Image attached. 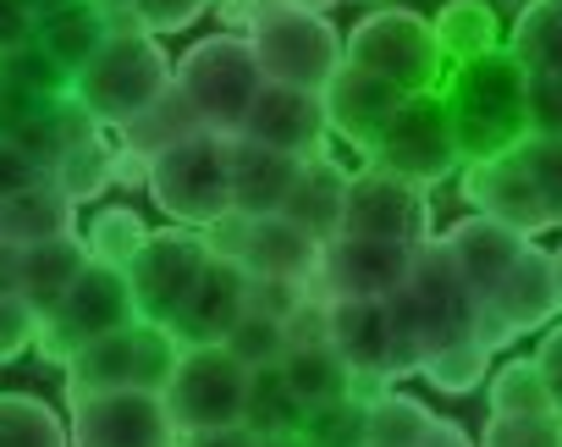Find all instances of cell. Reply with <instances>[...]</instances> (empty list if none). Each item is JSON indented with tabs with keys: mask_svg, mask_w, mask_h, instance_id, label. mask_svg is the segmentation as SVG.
Here are the masks:
<instances>
[{
	"mask_svg": "<svg viewBox=\"0 0 562 447\" xmlns=\"http://www.w3.org/2000/svg\"><path fill=\"white\" fill-rule=\"evenodd\" d=\"M436 94H441V111L452 122L463 160H485V155H502L518 138H529V100H524L529 78L507 56V45L469 56V62H452L441 72Z\"/></svg>",
	"mask_w": 562,
	"mask_h": 447,
	"instance_id": "6da1fadb",
	"label": "cell"
},
{
	"mask_svg": "<svg viewBox=\"0 0 562 447\" xmlns=\"http://www.w3.org/2000/svg\"><path fill=\"white\" fill-rule=\"evenodd\" d=\"M166 89H171V56L160 51L155 34H144L133 23V12L111 18V29L94 45V56L67 78V94L89 111L94 127H127Z\"/></svg>",
	"mask_w": 562,
	"mask_h": 447,
	"instance_id": "7a4b0ae2",
	"label": "cell"
},
{
	"mask_svg": "<svg viewBox=\"0 0 562 447\" xmlns=\"http://www.w3.org/2000/svg\"><path fill=\"white\" fill-rule=\"evenodd\" d=\"M243 40H248L265 83H288V89L321 94L342 67V34L331 29V18L288 7V0H254L248 23H243Z\"/></svg>",
	"mask_w": 562,
	"mask_h": 447,
	"instance_id": "3957f363",
	"label": "cell"
},
{
	"mask_svg": "<svg viewBox=\"0 0 562 447\" xmlns=\"http://www.w3.org/2000/svg\"><path fill=\"white\" fill-rule=\"evenodd\" d=\"M171 83L188 94V105L199 111V122L210 133L237 138L254 94L265 89V72L243 34H210V40L188 45L182 62H171Z\"/></svg>",
	"mask_w": 562,
	"mask_h": 447,
	"instance_id": "277c9868",
	"label": "cell"
},
{
	"mask_svg": "<svg viewBox=\"0 0 562 447\" xmlns=\"http://www.w3.org/2000/svg\"><path fill=\"white\" fill-rule=\"evenodd\" d=\"M144 188L149 199L177 221V227L204 233L210 221H221L232 210V182H226V138L199 127L182 144L160 149L155 160H144Z\"/></svg>",
	"mask_w": 562,
	"mask_h": 447,
	"instance_id": "5b68a950",
	"label": "cell"
},
{
	"mask_svg": "<svg viewBox=\"0 0 562 447\" xmlns=\"http://www.w3.org/2000/svg\"><path fill=\"white\" fill-rule=\"evenodd\" d=\"M342 62L359 67V72L386 78L397 94H430L447 72L436 29L419 12H403V7L359 18V29L342 40Z\"/></svg>",
	"mask_w": 562,
	"mask_h": 447,
	"instance_id": "8992f818",
	"label": "cell"
},
{
	"mask_svg": "<svg viewBox=\"0 0 562 447\" xmlns=\"http://www.w3.org/2000/svg\"><path fill=\"white\" fill-rule=\"evenodd\" d=\"M204 244L215 260H232L243 277H270V282H299L315 288L321 277V238H310L288 215H221L204 227Z\"/></svg>",
	"mask_w": 562,
	"mask_h": 447,
	"instance_id": "52a82bcc",
	"label": "cell"
},
{
	"mask_svg": "<svg viewBox=\"0 0 562 447\" xmlns=\"http://www.w3.org/2000/svg\"><path fill=\"white\" fill-rule=\"evenodd\" d=\"M133 321H138V310H133V288H127V277H122L116 266L89 260V266L78 271V282L61 293V304H56L50 315H40L34 348H40V359L67 365L83 343L111 337V332H127Z\"/></svg>",
	"mask_w": 562,
	"mask_h": 447,
	"instance_id": "ba28073f",
	"label": "cell"
},
{
	"mask_svg": "<svg viewBox=\"0 0 562 447\" xmlns=\"http://www.w3.org/2000/svg\"><path fill=\"white\" fill-rule=\"evenodd\" d=\"M364 166H381L414 188H436V182H452L463 171V155H458V138H452V122L441 111V94H403V105L392 111L386 133L375 138L370 160Z\"/></svg>",
	"mask_w": 562,
	"mask_h": 447,
	"instance_id": "9c48e42d",
	"label": "cell"
},
{
	"mask_svg": "<svg viewBox=\"0 0 562 447\" xmlns=\"http://www.w3.org/2000/svg\"><path fill=\"white\" fill-rule=\"evenodd\" d=\"M551 321H562L557 266H551V249L529 244L513 260V271L480 299V310H474V343L496 354V348H507V343H518V337H529V332H540Z\"/></svg>",
	"mask_w": 562,
	"mask_h": 447,
	"instance_id": "30bf717a",
	"label": "cell"
},
{
	"mask_svg": "<svg viewBox=\"0 0 562 447\" xmlns=\"http://www.w3.org/2000/svg\"><path fill=\"white\" fill-rule=\"evenodd\" d=\"M342 233L348 238H375V244H403L419 249L436 238L430 215V188H414L381 166L348 171V199H342Z\"/></svg>",
	"mask_w": 562,
	"mask_h": 447,
	"instance_id": "8fae6325",
	"label": "cell"
},
{
	"mask_svg": "<svg viewBox=\"0 0 562 447\" xmlns=\"http://www.w3.org/2000/svg\"><path fill=\"white\" fill-rule=\"evenodd\" d=\"M166 414L177 431H215V425H243V403H248V370L221 348H182L166 392H160Z\"/></svg>",
	"mask_w": 562,
	"mask_h": 447,
	"instance_id": "7c38bea8",
	"label": "cell"
},
{
	"mask_svg": "<svg viewBox=\"0 0 562 447\" xmlns=\"http://www.w3.org/2000/svg\"><path fill=\"white\" fill-rule=\"evenodd\" d=\"M204 266H210V244H204V233H193V227L149 233L144 249L122 266V277H127V288H133V310H138V321L166 326V321L182 310V299L193 293V282H199Z\"/></svg>",
	"mask_w": 562,
	"mask_h": 447,
	"instance_id": "4fadbf2b",
	"label": "cell"
},
{
	"mask_svg": "<svg viewBox=\"0 0 562 447\" xmlns=\"http://www.w3.org/2000/svg\"><path fill=\"white\" fill-rule=\"evenodd\" d=\"M72 447H177V425L160 403V392H105L89 403H72V425H67Z\"/></svg>",
	"mask_w": 562,
	"mask_h": 447,
	"instance_id": "5bb4252c",
	"label": "cell"
},
{
	"mask_svg": "<svg viewBox=\"0 0 562 447\" xmlns=\"http://www.w3.org/2000/svg\"><path fill=\"white\" fill-rule=\"evenodd\" d=\"M408 260H414V249H403V244L337 233L331 244H321V277L310 293L315 299H392L408 282Z\"/></svg>",
	"mask_w": 562,
	"mask_h": 447,
	"instance_id": "9a60e30c",
	"label": "cell"
},
{
	"mask_svg": "<svg viewBox=\"0 0 562 447\" xmlns=\"http://www.w3.org/2000/svg\"><path fill=\"white\" fill-rule=\"evenodd\" d=\"M403 293L414 299V310H419V321H425V332H430V354H436L441 343L474 337V310H480V299H474L469 282L452 271V260H447V249H441L436 238L414 249Z\"/></svg>",
	"mask_w": 562,
	"mask_h": 447,
	"instance_id": "2e32d148",
	"label": "cell"
},
{
	"mask_svg": "<svg viewBox=\"0 0 562 447\" xmlns=\"http://www.w3.org/2000/svg\"><path fill=\"white\" fill-rule=\"evenodd\" d=\"M458 182H463V199L474 204V215H491V221H502V227H513L524 238L551 233L546 210H540V193H535V182H529V171L513 149L485 155V160H463Z\"/></svg>",
	"mask_w": 562,
	"mask_h": 447,
	"instance_id": "e0dca14e",
	"label": "cell"
},
{
	"mask_svg": "<svg viewBox=\"0 0 562 447\" xmlns=\"http://www.w3.org/2000/svg\"><path fill=\"white\" fill-rule=\"evenodd\" d=\"M237 138H254V144H265V149H281V155L310 160V155H321L326 138H331V133H326V105H321V94H310V89L265 83V89L254 94V105H248Z\"/></svg>",
	"mask_w": 562,
	"mask_h": 447,
	"instance_id": "ac0fdd59",
	"label": "cell"
},
{
	"mask_svg": "<svg viewBox=\"0 0 562 447\" xmlns=\"http://www.w3.org/2000/svg\"><path fill=\"white\" fill-rule=\"evenodd\" d=\"M321 105H326V133H337L342 144H353L364 160H370V149H375V138L386 133V122H392V111L403 105V94L386 83V78H375V72H359V67H337V78L321 89Z\"/></svg>",
	"mask_w": 562,
	"mask_h": 447,
	"instance_id": "d6986e66",
	"label": "cell"
},
{
	"mask_svg": "<svg viewBox=\"0 0 562 447\" xmlns=\"http://www.w3.org/2000/svg\"><path fill=\"white\" fill-rule=\"evenodd\" d=\"M248 315V277L232 266V260H215L199 271L193 293L182 299V310L166 321L171 337L182 348H210V343H226V332Z\"/></svg>",
	"mask_w": 562,
	"mask_h": 447,
	"instance_id": "ffe728a7",
	"label": "cell"
},
{
	"mask_svg": "<svg viewBox=\"0 0 562 447\" xmlns=\"http://www.w3.org/2000/svg\"><path fill=\"white\" fill-rule=\"evenodd\" d=\"M436 244L447 249L452 271L469 282V293H474V299H485V293L513 271V260H518L535 238H524V233L502 227V221H491V215H463V221H452V227H447Z\"/></svg>",
	"mask_w": 562,
	"mask_h": 447,
	"instance_id": "44dd1931",
	"label": "cell"
},
{
	"mask_svg": "<svg viewBox=\"0 0 562 447\" xmlns=\"http://www.w3.org/2000/svg\"><path fill=\"white\" fill-rule=\"evenodd\" d=\"M304 160L265 149L254 138H226V182H232V215H281Z\"/></svg>",
	"mask_w": 562,
	"mask_h": 447,
	"instance_id": "7402d4cb",
	"label": "cell"
},
{
	"mask_svg": "<svg viewBox=\"0 0 562 447\" xmlns=\"http://www.w3.org/2000/svg\"><path fill=\"white\" fill-rule=\"evenodd\" d=\"M342 199H348V166H342L331 149H321V155L304 160V171H299L288 204H281V215L299 221L310 238L331 244V238L342 233Z\"/></svg>",
	"mask_w": 562,
	"mask_h": 447,
	"instance_id": "603a6c76",
	"label": "cell"
},
{
	"mask_svg": "<svg viewBox=\"0 0 562 447\" xmlns=\"http://www.w3.org/2000/svg\"><path fill=\"white\" fill-rule=\"evenodd\" d=\"M326 343L348 370L386 376L392 337H386V299H326Z\"/></svg>",
	"mask_w": 562,
	"mask_h": 447,
	"instance_id": "cb8c5ba5",
	"label": "cell"
},
{
	"mask_svg": "<svg viewBox=\"0 0 562 447\" xmlns=\"http://www.w3.org/2000/svg\"><path fill=\"white\" fill-rule=\"evenodd\" d=\"M105 29H111V18L94 12V7H83V0H45V7H40L34 51H40L61 78H72V72L94 56V45L105 40Z\"/></svg>",
	"mask_w": 562,
	"mask_h": 447,
	"instance_id": "d4e9b609",
	"label": "cell"
},
{
	"mask_svg": "<svg viewBox=\"0 0 562 447\" xmlns=\"http://www.w3.org/2000/svg\"><path fill=\"white\" fill-rule=\"evenodd\" d=\"M0 233L18 249H34V244H50V238H72L78 233V204L45 177L12 199H0Z\"/></svg>",
	"mask_w": 562,
	"mask_h": 447,
	"instance_id": "484cf974",
	"label": "cell"
},
{
	"mask_svg": "<svg viewBox=\"0 0 562 447\" xmlns=\"http://www.w3.org/2000/svg\"><path fill=\"white\" fill-rule=\"evenodd\" d=\"M89 266V249L83 238H50V244H34V249H18V299L34 310V315H50L61 304V293L78 282V271Z\"/></svg>",
	"mask_w": 562,
	"mask_h": 447,
	"instance_id": "4316f807",
	"label": "cell"
},
{
	"mask_svg": "<svg viewBox=\"0 0 562 447\" xmlns=\"http://www.w3.org/2000/svg\"><path fill=\"white\" fill-rule=\"evenodd\" d=\"M67 409L72 403H89V398H105V392H122L133 387V326L127 332H111V337H94L83 343L67 365Z\"/></svg>",
	"mask_w": 562,
	"mask_h": 447,
	"instance_id": "83f0119b",
	"label": "cell"
},
{
	"mask_svg": "<svg viewBox=\"0 0 562 447\" xmlns=\"http://www.w3.org/2000/svg\"><path fill=\"white\" fill-rule=\"evenodd\" d=\"M276 370L288 376V387H293V398H299L304 409L342 403V398H348V381H353V370L337 359L331 343H293L288 354H281Z\"/></svg>",
	"mask_w": 562,
	"mask_h": 447,
	"instance_id": "f1b7e54d",
	"label": "cell"
},
{
	"mask_svg": "<svg viewBox=\"0 0 562 447\" xmlns=\"http://www.w3.org/2000/svg\"><path fill=\"white\" fill-rule=\"evenodd\" d=\"M204 122H199V111L188 105V94L171 83L155 105H144L127 127H116L122 133V149L127 155H138V160H155L160 149H171V144H182L188 133H199Z\"/></svg>",
	"mask_w": 562,
	"mask_h": 447,
	"instance_id": "f546056e",
	"label": "cell"
},
{
	"mask_svg": "<svg viewBox=\"0 0 562 447\" xmlns=\"http://www.w3.org/2000/svg\"><path fill=\"white\" fill-rule=\"evenodd\" d=\"M304 403L293 398L288 376L276 365L270 370H248V403H243V425L254 436H299L304 431Z\"/></svg>",
	"mask_w": 562,
	"mask_h": 447,
	"instance_id": "4dcf8cb0",
	"label": "cell"
},
{
	"mask_svg": "<svg viewBox=\"0 0 562 447\" xmlns=\"http://www.w3.org/2000/svg\"><path fill=\"white\" fill-rule=\"evenodd\" d=\"M507 56L524 67V78H562V23L546 0H529L518 12Z\"/></svg>",
	"mask_w": 562,
	"mask_h": 447,
	"instance_id": "1f68e13d",
	"label": "cell"
},
{
	"mask_svg": "<svg viewBox=\"0 0 562 447\" xmlns=\"http://www.w3.org/2000/svg\"><path fill=\"white\" fill-rule=\"evenodd\" d=\"M0 447H72V436L45 398L0 392Z\"/></svg>",
	"mask_w": 562,
	"mask_h": 447,
	"instance_id": "d6a6232c",
	"label": "cell"
},
{
	"mask_svg": "<svg viewBox=\"0 0 562 447\" xmlns=\"http://www.w3.org/2000/svg\"><path fill=\"white\" fill-rule=\"evenodd\" d=\"M430 29H436V45H441V62L447 67L452 62H469V56H485V51L502 45L496 40V18H491L485 0H452V7Z\"/></svg>",
	"mask_w": 562,
	"mask_h": 447,
	"instance_id": "836d02e7",
	"label": "cell"
},
{
	"mask_svg": "<svg viewBox=\"0 0 562 447\" xmlns=\"http://www.w3.org/2000/svg\"><path fill=\"white\" fill-rule=\"evenodd\" d=\"M111 160H116V149L105 144V127H100V133H89L83 144H72V149L50 166V182H56L72 204H89V199H100V193L111 188Z\"/></svg>",
	"mask_w": 562,
	"mask_h": 447,
	"instance_id": "e575fe53",
	"label": "cell"
},
{
	"mask_svg": "<svg viewBox=\"0 0 562 447\" xmlns=\"http://www.w3.org/2000/svg\"><path fill=\"white\" fill-rule=\"evenodd\" d=\"M83 238V249H89V260H100V266H127L138 249H144V238H149V227H144V215L138 210H127V204H100L94 210V221H89V233H78Z\"/></svg>",
	"mask_w": 562,
	"mask_h": 447,
	"instance_id": "d590c367",
	"label": "cell"
},
{
	"mask_svg": "<svg viewBox=\"0 0 562 447\" xmlns=\"http://www.w3.org/2000/svg\"><path fill=\"white\" fill-rule=\"evenodd\" d=\"M419 376H425L436 392H452V398L480 392V387H485V376H491V348H480L474 337L441 343V348L419 365Z\"/></svg>",
	"mask_w": 562,
	"mask_h": 447,
	"instance_id": "8d00e7d4",
	"label": "cell"
},
{
	"mask_svg": "<svg viewBox=\"0 0 562 447\" xmlns=\"http://www.w3.org/2000/svg\"><path fill=\"white\" fill-rule=\"evenodd\" d=\"M513 155L524 160L540 210H546V227H562V133H529L513 144Z\"/></svg>",
	"mask_w": 562,
	"mask_h": 447,
	"instance_id": "74e56055",
	"label": "cell"
},
{
	"mask_svg": "<svg viewBox=\"0 0 562 447\" xmlns=\"http://www.w3.org/2000/svg\"><path fill=\"white\" fill-rule=\"evenodd\" d=\"M430 425V409L403 398V392H386L364 409V447H414Z\"/></svg>",
	"mask_w": 562,
	"mask_h": 447,
	"instance_id": "f35d334b",
	"label": "cell"
},
{
	"mask_svg": "<svg viewBox=\"0 0 562 447\" xmlns=\"http://www.w3.org/2000/svg\"><path fill=\"white\" fill-rule=\"evenodd\" d=\"M485 392H491V414H557L535 359H507L496 376H485Z\"/></svg>",
	"mask_w": 562,
	"mask_h": 447,
	"instance_id": "ab89813d",
	"label": "cell"
},
{
	"mask_svg": "<svg viewBox=\"0 0 562 447\" xmlns=\"http://www.w3.org/2000/svg\"><path fill=\"white\" fill-rule=\"evenodd\" d=\"M177 359H182V343L171 337V326L133 321V387L138 392H166Z\"/></svg>",
	"mask_w": 562,
	"mask_h": 447,
	"instance_id": "60d3db41",
	"label": "cell"
},
{
	"mask_svg": "<svg viewBox=\"0 0 562 447\" xmlns=\"http://www.w3.org/2000/svg\"><path fill=\"white\" fill-rule=\"evenodd\" d=\"M221 348H226L243 370H270V365H281V354H288V326L248 310V315L226 332V343H221Z\"/></svg>",
	"mask_w": 562,
	"mask_h": 447,
	"instance_id": "b9f144b4",
	"label": "cell"
},
{
	"mask_svg": "<svg viewBox=\"0 0 562 447\" xmlns=\"http://www.w3.org/2000/svg\"><path fill=\"white\" fill-rule=\"evenodd\" d=\"M304 447H364V403H321L304 414Z\"/></svg>",
	"mask_w": 562,
	"mask_h": 447,
	"instance_id": "7bdbcfd3",
	"label": "cell"
},
{
	"mask_svg": "<svg viewBox=\"0 0 562 447\" xmlns=\"http://www.w3.org/2000/svg\"><path fill=\"white\" fill-rule=\"evenodd\" d=\"M480 447H562V414H491Z\"/></svg>",
	"mask_w": 562,
	"mask_h": 447,
	"instance_id": "ee69618b",
	"label": "cell"
},
{
	"mask_svg": "<svg viewBox=\"0 0 562 447\" xmlns=\"http://www.w3.org/2000/svg\"><path fill=\"white\" fill-rule=\"evenodd\" d=\"M215 7V0H133V23L144 29V34H182V29H193L204 12Z\"/></svg>",
	"mask_w": 562,
	"mask_h": 447,
	"instance_id": "f6af8a7d",
	"label": "cell"
},
{
	"mask_svg": "<svg viewBox=\"0 0 562 447\" xmlns=\"http://www.w3.org/2000/svg\"><path fill=\"white\" fill-rule=\"evenodd\" d=\"M310 299H315V293H310V288H299V282L248 277V310H254V315H270V321H281V326H288V321H293Z\"/></svg>",
	"mask_w": 562,
	"mask_h": 447,
	"instance_id": "bcb514c9",
	"label": "cell"
},
{
	"mask_svg": "<svg viewBox=\"0 0 562 447\" xmlns=\"http://www.w3.org/2000/svg\"><path fill=\"white\" fill-rule=\"evenodd\" d=\"M34 332H40V315L18 293H0V365L23 359L34 348Z\"/></svg>",
	"mask_w": 562,
	"mask_h": 447,
	"instance_id": "7dc6e473",
	"label": "cell"
},
{
	"mask_svg": "<svg viewBox=\"0 0 562 447\" xmlns=\"http://www.w3.org/2000/svg\"><path fill=\"white\" fill-rule=\"evenodd\" d=\"M45 0H0V62H12L34 45Z\"/></svg>",
	"mask_w": 562,
	"mask_h": 447,
	"instance_id": "c3c4849f",
	"label": "cell"
},
{
	"mask_svg": "<svg viewBox=\"0 0 562 447\" xmlns=\"http://www.w3.org/2000/svg\"><path fill=\"white\" fill-rule=\"evenodd\" d=\"M34 182H45V166L12 133H0V199H12V193H23Z\"/></svg>",
	"mask_w": 562,
	"mask_h": 447,
	"instance_id": "681fc988",
	"label": "cell"
},
{
	"mask_svg": "<svg viewBox=\"0 0 562 447\" xmlns=\"http://www.w3.org/2000/svg\"><path fill=\"white\" fill-rule=\"evenodd\" d=\"M529 133H562V78H529Z\"/></svg>",
	"mask_w": 562,
	"mask_h": 447,
	"instance_id": "f907efd6",
	"label": "cell"
},
{
	"mask_svg": "<svg viewBox=\"0 0 562 447\" xmlns=\"http://www.w3.org/2000/svg\"><path fill=\"white\" fill-rule=\"evenodd\" d=\"M535 370H540V381H546V392H551V409L562 414V321H551V326L540 332Z\"/></svg>",
	"mask_w": 562,
	"mask_h": 447,
	"instance_id": "816d5d0a",
	"label": "cell"
},
{
	"mask_svg": "<svg viewBox=\"0 0 562 447\" xmlns=\"http://www.w3.org/2000/svg\"><path fill=\"white\" fill-rule=\"evenodd\" d=\"M177 447H259L248 425H215V431H182Z\"/></svg>",
	"mask_w": 562,
	"mask_h": 447,
	"instance_id": "f5cc1de1",
	"label": "cell"
},
{
	"mask_svg": "<svg viewBox=\"0 0 562 447\" xmlns=\"http://www.w3.org/2000/svg\"><path fill=\"white\" fill-rule=\"evenodd\" d=\"M414 447H474V442H469V431H463L458 420H436V414H430V425H425V436H419Z\"/></svg>",
	"mask_w": 562,
	"mask_h": 447,
	"instance_id": "db71d44e",
	"label": "cell"
},
{
	"mask_svg": "<svg viewBox=\"0 0 562 447\" xmlns=\"http://www.w3.org/2000/svg\"><path fill=\"white\" fill-rule=\"evenodd\" d=\"M83 7H94V12H105V18H127L133 0H83Z\"/></svg>",
	"mask_w": 562,
	"mask_h": 447,
	"instance_id": "11a10c76",
	"label": "cell"
},
{
	"mask_svg": "<svg viewBox=\"0 0 562 447\" xmlns=\"http://www.w3.org/2000/svg\"><path fill=\"white\" fill-rule=\"evenodd\" d=\"M259 447H304V436H259Z\"/></svg>",
	"mask_w": 562,
	"mask_h": 447,
	"instance_id": "9f6ffc18",
	"label": "cell"
},
{
	"mask_svg": "<svg viewBox=\"0 0 562 447\" xmlns=\"http://www.w3.org/2000/svg\"><path fill=\"white\" fill-rule=\"evenodd\" d=\"M288 7H304V12H331L337 0H288Z\"/></svg>",
	"mask_w": 562,
	"mask_h": 447,
	"instance_id": "6f0895ef",
	"label": "cell"
},
{
	"mask_svg": "<svg viewBox=\"0 0 562 447\" xmlns=\"http://www.w3.org/2000/svg\"><path fill=\"white\" fill-rule=\"evenodd\" d=\"M551 266H557V299H562V249L551 255Z\"/></svg>",
	"mask_w": 562,
	"mask_h": 447,
	"instance_id": "680465c9",
	"label": "cell"
},
{
	"mask_svg": "<svg viewBox=\"0 0 562 447\" xmlns=\"http://www.w3.org/2000/svg\"><path fill=\"white\" fill-rule=\"evenodd\" d=\"M546 7H551V12H557V23H562V0H546Z\"/></svg>",
	"mask_w": 562,
	"mask_h": 447,
	"instance_id": "91938a15",
	"label": "cell"
},
{
	"mask_svg": "<svg viewBox=\"0 0 562 447\" xmlns=\"http://www.w3.org/2000/svg\"><path fill=\"white\" fill-rule=\"evenodd\" d=\"M0 244H7V233H0Z\"/></svg>",
	"mask_w": 562,
	"mask_h": 447,
	"instance_id": "94428289",
	"label": "cell"
}]
</instances>
